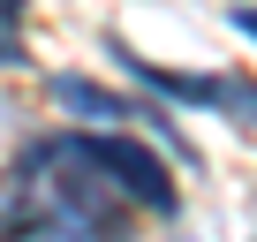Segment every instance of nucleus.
<instances>
[{
  "label": "nucleus",
  "instance_id": "20e7f679",
  "mask_svg": "<svg viewBox=\"0 0 257 242\" xmlns=\"http://www.w3.org/2000/svg\"><path fill=\"white\" fill-rule=\"evenodd\" d=\"M0 68H23V0H0Z\"/></svg>",
  "mask_w": 257,
  "mask_h": 242
},
{
  "label": "nucleus",
  "instance_id": "39448f33",
  "mask_svg": "<svg viewBox=\"0 0 257 242\" xmlns=\"http://www.w3.org/2000/svg\"><path fill=\"white\" fill-rule=\"evenodd\" d=\"M227 23H234L242 38H257V8H227Z\"/></svg>",
  "mask_w": 257,
  "mask_h": 242
},
{
  "label": "nucleus",
  "instance_id": "f257e3e1",
  "mask_svg": "<svg viewBox=\"0 0 257 242\" xmlns=\"http://www.w3.org/2000/svg\"><path fill=\"white\" fill-rule=\"evenodd\" d=\"M128 212H174V174L121 129L38 137L0 174V242H128Z\"/></svg>",
  "mask_w": 257,
  "mask_h": 242
},
{
  "label": "nucleus",
  "instance_id": "f03ea898",
  "mask_svg": "<svg viewBox=\"0 0 257 242\" xmlns=\"http://www.w3.org/2000/svg\"><path fill=\"white\" fill-rule=\"evenodd\" d=\"M53 98H61L68 113H83V121H113V129H121V121H152L159 137H174V144H182V129H174V121H159V113H152V106H137V98L98 91L91 76H53ZM182 152H189V144H182Z\"/></svg>",
  "mask_w": 257,
  "mask_h": 242
},
{
  "label": "nucleus",
  "instance_id": "7ed1b4c3",
  "mask_svg": "<svg viewBox=\"0 0 257 242\" xmlns=\"http://www.w3.org/2000/svg\"><path fill=\"white\" fill-rule=\"evenodd\" d=\"M219 113H227L234 129L257 144V76H227V91H219Z\"/></svg>",
  "mask_w": 257,
  "mask_h": 242
}]
</instances>
